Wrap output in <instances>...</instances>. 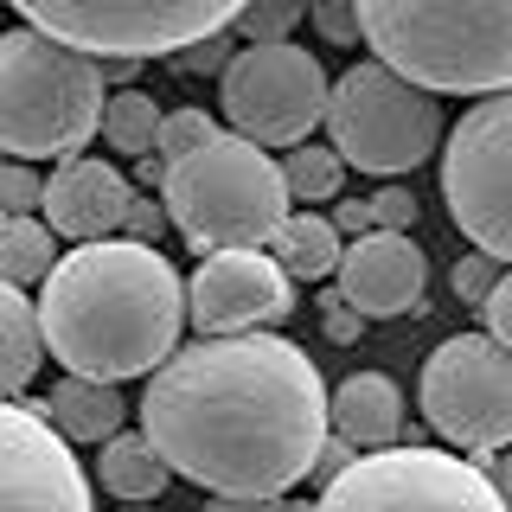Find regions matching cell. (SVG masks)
Wrapping results in <instances>:
<instances>
[{"label":"cell","mask_w":512,"mask_h":512,"mask_svg":"<svg viewBox=\"0 0 512 512\" xmlns=\"http://www.w3.org/2000/svg\"><path fill=\"white\" fill-rule=\"evenodd\" d=\"M141 436L167 474L218 500H276L308 480L327 436V384L308 352L269 327L205 333L148 372Z\"/></svg>","instance_id":"cell-1"},{"label":"cell","mask_w":512,"mask_h":512,"mask_svg":"<svg viewBox=\"0 0 512 512\" xmlns=\"http://www.w3.org/2000/svg\"><path fill=\"white\" fill-rule=\"evenodd\" d=\"M327 429H340L352 448L397 442V429H404V391L384 372H352L340 391H327Z\"/></svg>","instance_id":"cell-16"},{"label":"cell","mask_w":512,"mask_h":512,"mask_svg":"<svg viewBox=\"0 0 512 512\" xmlns=\"http://www.w3.org/2000/svg\"><path fill=\"white\" fill-rule=\"evenodd\" d=\"M103 116V71L90 52L39 26L0 32V154L64 160L84 154Z\"/></svg>","instance_id":"cell-4"},{"label":"cell","mask_w":512,"mask_h":512,"mask_svg":"<svg viewBox=\"0 0 512 512\" xmlns=\"http://www.w3.org/2000/svg\"><path fill=\"white\" fill-rule=\"evenodd\" d=\"M314 7V26H320V39H333V45H352L359 39V20H352V0H308Z\"/></svg>","instance_id":"cell-31"},{"label":"cell","mask_w":512,"mask_h":512,"mask_svg":"<svg viewBox=\"0 0 512 512\" xmlns=\"http://www.w3.org/2000/svg\"><path fill=\"white\" fill-rule=\"evenodd\" d=\"M320 327H327V340H359V327H365V314L352 308V301L340 295V288H333V295H320Z\"/></svg>","instance_id":"cell-30"},{"label":"cell","mask_w":512,"mask_h":512,"mask_svg":"<svg viewBox=\"0 0 512 512\" xmlns=\"http://www.w3.org/2000/svg\"><path fill=\"white\" fill-rule=\"evenodd\" d=\"M135 64L141 58H122L116 52V58H96V71H103V84H128V77H135Z\"/></svg>","instance_id":"cell-35"},{"label":"cell","mask_w":512,"mask_h":512,"mask_svg":"<svg viewBox=\"0 0 512 512\" xmlns=\"http://www.w3.org/2000/svg\"><path fill=\"white\" fill-rule=\"evenodd\" d=\"M327 506H442V512H500L506 493L487 480L480 461H461L448 448H404L378 442L365 455H352L333 480H320Z\"/></svg>","instance_id":"cell-10"},{"label":"cell","mask_w":512,"mask_h":512,"mask_svg":"<svg viewBox=\"0 0 512 512\" xmlns=\"http://www.w3.org/2000/svg\"><path fill=\"white\" fill-rule=\"evenodd\" d=\"M39 192H45V180L32 173V160H20V154H13L7 167H0V218L39 212Z\"/></svg>","instance_id":"cell-27"},{"label":"cell","mask_w":512,"mask_h":512,"mask_svg":"<svg viewBox=\"0 0 512 512\" xmlns=\"http://www.w3.org/2000/svg\"><path fill=\"white\" fill-rule=\"evenodd\" d=\"M295 20H301V0H244V7L231 13V26L244 32V39H288Z\"/></svg>","instance_id":"cell-26"},{"label":"cell","mask_w":512,"mask_h":512,"mask_svg":"<svg viewBox=\"0 0 512 512\" xmlns=\"http://www.w3.org/2000/svg\"><path fill=\"white\" fill-rule=\"evenodd\" d=\"M154 122H160V103H154L148 90L103 96V116H96V128H103V141L116 154H148L154 148Z\"/></svg>","instance_id":"cell-22"},{"label":"cell","mask_w":512,"mask_h":512,"mask_svg":"<svg viewBox=\"0 0 512 512\" xmlns=\"http://www.w3.org/2000/svg\"><path fill=\"white\" fill-rule=\"evenodd\" d=\"M327 224H333L340 237H359V231H372V199H346V205H340V212H333Z\"/></svg>","instance_id":"cell-34"},{"label":"cell","mask_w":512,"mask_h":512,"mask_svg":"<svg viewBox=\"0 0 512 512\" xmlns=\"http://www.w3.org/2000/svg\"><path fill=\"white\" fill-rule=\"evenodd\" d=\"M372 224H384V231H410V224H416V199L404 186H384L372 199Z\"/></svg>","instance_id":"cell-32"},{"label":"cell","mask_w":512,"mask_h":512,"mask_svg":"<svg viewBox=\"0 0 512 512\" xmlns=\"http://www.w3.org/2000/svg\"><path fill=\"white\" fill-rule=\"evenodd\" d=\"M160 205H167V224H180V237L205 256L224 244H269V231L295 199L282 186V167L263 154V141L212 135L192 154L167 160Z\"/></svg>","instance_id":"cell-5"},{"label":"cell","mask_w":512,"mask_h":512,"mask_svg":"<svg viewBox=\"0 0 512 512\" xmlns=\"http://www.w3.org/2000/svg\"><path fill=\"white\" fill-rule=\"evenodd\" d=\"M500 276H506V263H500V256H487V250L461 256V263H455V295H461V308H474V301L487 295V288L500 282Z\"/></svg>","instance_id":"cell-28"},{"label":"cell","mask_w":512,"mask_h":512,"mask_svg":"<svg viewBox=\"0 0 512 512\" xmlns=\"http://www.w3.org/2000/svg\"><path fill=\"white\" fill-rule=\"evenodd\" d=\"M39 410H45V423H52L64 442H103L109 429H122V416H128L116 384H109V378H84V372H71Z\"/></svg>","instance_id":"cell-17"},{"label":"cell","mask_w":512,"mask_h":512,"mask_svg":"<svg viewBox=\"0 0 512 512\" xmlns=\"http://www.w3.org/2000/svg\"><path fill=\"white\" fill-rule=\"evenodd\" d=\"M135 173H141V186H154V192H160V180H167V160L148 148V154H135Z\"/></svg>","instance_id":"cell-36"},{"label":"cell","mask_w":512,"mask_h":512,"mask_svg":"<svg viewBox=\"0 0 512 512\" xmlns=\"http://www.w3.org/2000/svg\"><path fill=\"white\" fill-rule=\"evenodd\" d=\"M269 256L282 263L288 282H320L333 276V256H340V231L314 212H282V224L269 231Z\"/></svg>","instance_id":"cell-20"},{"label":"cell","mask_w":512,"mask_h":512,"mask_svg":"<svg viewBox=\"0 0 512 512\" xmlns=\"http://www.w3.org/2000/svg\"><path fill=\"white\" fill-rule=\"evenodd\" d=\"M45 295L32 301L39 340L64 372L84 378H141L180 346L186 282L141 237H77L71 256H52Z\"/></svg>","instance_id":"cell-2"},{"label":"cell","mask_w":512,"mask_h":512,"mask_svg":"<svg viewBox=\"0 0 512 512\" xmlns=\"http://www.w3.org/2000/svg\"><path fill=\"white\" fill-rule=\"evenodd\" d=\"M340 269V295L359 308L365 320H397V314H423L429 295V256L416 250L410 231H359L352 244L333 256Z\"/></svg>","instance_id":"cell-14"},{"label":"cell","mask_w":512,"mask_h":512,"mask_svg":"<svg viewBox=\"0 0 512 512\" xmlns=\"http://www.w3.org/2000/svg\"><path fill=\"white\" fill-rule=\"evenodd\" d=\"M224 58H231V32L218 26V32H199V39L173 45V52H167V71L173 77H218Z\"/></svg>","instance_id":"cell-25"},{"label":"cell","mask_w":512,"mask_h":512,"mask_svg":"<svg viewBox=\"0 0 512 512\" xmlns=\"http://www.w3.org/2000/svg\"><path fill=\"white\" fill-rule=\"evenodd\" d=\"M320 122L333 135V154L359 173H378V180L416 173L442 141L436 90L410 84L384 58H365V64H352L340 84H327Z\"/></svg>","instance_id":"cell-6"},{"label":"cell","mask_w":512,"mask_h":512,"mask_svg":"<svg viewBox=\"0 0 512 512\" xmlns=\"http://www.w3.org/2000/svg\"><path fill=\"white\" fill-rule=\"evenodd\" d=\"M218 103L237 135L263 141V148H295L314 135L320 103H327V71L314 52L288 39H250L244 52L224 58L218 71Z\"/></svg>","instance_id":"cell-8"},{"label":"cell","mask_w":512,"mask_h":512,"mask_svg":"<svg viewBox=\"0 0 512 512\" xmlns=\"http://www.w3.org/2000/svg\"><path fill=\"white\" fill-rule=\"evenodd\" d=\"M7 7L90 58H167L173 45L231 26L244 0H7Z\"/></svg>","instance_id":"cell-7"},{"label":"cell","mask_w":512,"mask_h":512,"mask_svg":"<svg viewBox=\"0 0 512 512\" xmlns=\"http://www.w3.org/2000/svg\"><path fill=\"white\" fill-rule=\"evenodd\" d=\"M301 7H308V0H301Z\"/></svg>","instance_id":"cell-37"},{"label":"cell","mask_w":512,"mask_h":512,"mask_svg":"<svg viewBox=\"0 0 512 512\" xmlns=\"http://www.w3.org/2000/svg\"><path fill=\"white\" fill-rule=\"evenodd\" d=\"M359 39L436 96L512 84V0H352Z\"/></svg>","instance_id":"cell-3"},{"label":"cell","mask_w":512,"mask_h":512,"mask_svg":"<svg viewBox=\"0 0 512 512\" xmlns=\"http://www.w3.org/2000/svg\"><path fill=\"white\" fill-rule=\"evenodd\" d=\"M96 480H103V493H116V500H154L173 474H167V461H160V448L148 436L109 429V436H103V461H96Z\"/></svg>","instance_id":"cell-19"},{"label":"cell","mask_w":512,"mask_h":512,"mask_svg":"<svg viewBox=\"0 0 512 512\" xmlns=\"http://www.w3.org/2000/svg\"><path fill=\"white\" fill-rule=\"evenodd\" d=\"M295 308V282L282 276L276 256H263V244H224L205 250V263L186 282V320L199 333H250V327H276Z\"/></svg>","instance_id":"cell-12"},{"label":"cell","mask_w":512,"mask_h":512,"mask_svg":"<svg viewBox=\"0 0 512 512\" xmlns=\"http://www.w3.org/2000/svg\"><path fill=\"white\" fill-rule=\"evenodd\" d=\"M442 199L455 231L487 256H512V103L506 90H480L442 154Z\"/></svg>","instance_id":"cell-9"},{"label":"cell","mask_w":512,"mask_h":512,"mask_svg":"<svg viewBox=\"0 0 512 512\" xmlns=\"http://www.w3.org/2000/svg\"><path fill=\"white\" fill-rule=\"evenodd\" d=\"M122 205H128V180L109 160H90V154H64L39 192V212L52 224V237H71V244L77 237H109Z\"/></svg>","instance_id":"cell-15"},{"label":"cell","mask_w":512,"mask_h":512,"mask_svg":"<svg viewBox=\"0 0 512 512\" xmlns=\"http://www.w3.org/2000/svg\"><path fill=\"white\" fill-rule=\"evenodd\" d=\"M52 256H58V244H52V224L45 218H32V212H20V218H0V276L7 282H39L45 269H52Z\"/></svg>","instance_id":"cell-21"},{"label":"cell","mask_w":512,"mask_h":512,"mask_svg":"<svg viewBox=\"0 0 512 512\" xmlns=\"http://www.w3.org/2000/svg\"><path fill=\"white\" fill-rule=\"evenodd\" d=\"M212 135H218V122L205 116V109H173V116L154 122V154L160 160H180V154H192L199 141H212Z\"/></svg>","instance_id":"cell-24"},{"label":"cell","mask_w":512,"mask_h":512,"mask_svg":"<svg viewBox=\"0 0 512 512\" xmlns=\"http://www.w3.org/2000/svg\"><path fill=\"white\" fill-rule=\"evenodd\" d=\"M116 231H122V237H141V244H160V231H167V205H160V199H141V192H128Z\"/></svg>","instance_id":"cell-29"},{"label":"cell","mask_w":512,"mask_h":512,"mask_svg":"<svg viewBox=\"0 0 512 512\" xmlns=\"http://www.w3.org/2000/svg\"><path fill=\"white\" fill-rule=\"evenodd\" d=\"M45 359V340H39V314H32L26 288L0 276V397L26 391L32 372Z\"/></svg>","instance_id":"cell-18"},{"label":"cell","mask_w":512,"mask_h":512,"mask_svg":"<svg viewBox=\"0 0 512 512\" xmlns=\"http://www.w3.org/2000/svg\"><path fill=\"white\" fill-rule=\"evenodd\" d=\"M346 180V160L333 154V148H314V141H295V154L282 160V186H288V199H333Z\"/></svg>","instance_id":"cell-23"},{"label":"cell","mask_w":512,"mask_h":512,"mask_svg":"<svg viewBox=\"0 0 512 512\" xmlns=\"http://www.w3.org/2000/svg\"><path fill=\"white\" fill-rule=\"evenodd\" d=\"M474 308H480V320H487V333H493V340H512V282H506V276L493 282L487 295L474 301Z\"/></svg>","instance_id":"cell-33"},{"label":"cell","mask_w":512,"mask_h":512,"mask_svg":"<svg viewBox=\"0 0 512 512\" xmlns=\"http://www.w3.org/2000/svg\"><path fill=\"white\" fill-rule=\"evenodd\" d=\"M423 416L442 442L487 455L512 442V359L493 333H455L423 365Z\"/></svg>","instance_id":"cell-11"},{"label":"cell","mask_w":512,"mask_h":512,"mask_svg":"<svg viewBox=\"0 0 512 512\" xmlns=\"http://www.w3.org/2000/svg\"><path fill=\"white\" fill-rule=\"evenodd\" d=\"M0 506H90V480L77 468L71 442L45 423L39 404H7V397H0Z\"/></svg>","instance_id":"cell-13"}]
</instances>
